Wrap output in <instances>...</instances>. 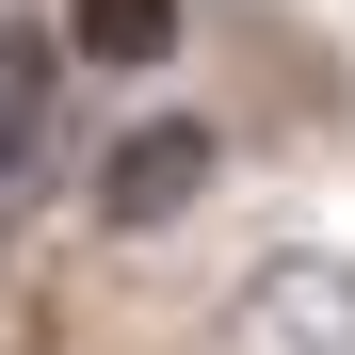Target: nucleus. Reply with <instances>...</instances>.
Wrapping results in <instances>:
<instances>
[{"label": "nucleus", "mask_w": 355, "mask_h": 355, "mask_svg": "<svg viewBox=\"0 0 355 355\" xmlns=\"http://www.w3.org/2000/svg\"><path fill=\"white\" fill-rule=\"evenodd\" d=\"M210 194H226V130H210V113H178V97H146L130 130L81 162V210L113 226V243H162V226H194Z\"/></svg>", "instance_id": "obj_1"}, {"label": "nucleus", "mask_w": 355, "mask_h": 355, "mask_svg": "<svg viewBox=\"0 0 355 355\" xmlns=\"http://www.w3.org/2000/svg\"><path fill=\"white\" fill-rule=\"evenodd\" d=\"M65 33H49V17H0V194H17V178H33V146H49V113H65Z\"/></svg>", "instance_id": "obj_4"}, {"label": "nucleus", "mask_w": 355, "mask_h": 355, "mask_svg": "<svg viewBox=\"0 0 355 355\" xmlns=\"http://www.w3.org/2000/svg\"><path fill=\"white\" fill-rule=\"evenodd\" d=\"M210 355H355V259H323V243L259 259L243 291H226Z\"/></svg>", "instance_id": "obj_2"}, {"label": "nucleus", "mask_w": 355, "mask_h": 355, "mask_svg": "<svg viewBox=\"0 0 355 355\" xmlns=\"http://www.w3.org/2000/svg\"><path fill=\"white\" fill-rule=\"evenodd\" d=\"M49 33H65L81 81H162L178 49H194V0H65Z\"/></svg>", "instance_id": "obj_3"}]
</instances>
